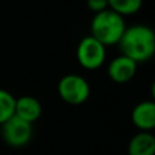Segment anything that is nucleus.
<instances>
[{"label":"nucleus","instance_id":"f257e3e1","mask_svg":"<svg viewBox=\"0 0 155 155\" xmlns=\"http://www.w3.org/2000/svg\"><path fill=\"white\" fill-rule=\"evenodd\" d=\"M117 45L121 54L132 59L134 61H148L155 53L154 30L146 25H134L131 27H125Z\"/></svg>","mask_w":155,"mask_h":155},{"label":"nucleus","instance_id":"f03ea898","mask_svg":"<svg viewBox=\"0 0 155 155\" xmlns=\"http://www.w3.org/2000/svg\"><path fill=\"white\" fill-rule=\"evenodd\" d=\"M125 27L124 16L110 8H106L101 12L94 14L90 23V35L97 38L105 46L117 45Z\"/></svg>","mask_w":155,"mask_h":155},{"label":"nucleus","instance_id":"7ed1b4c3","mask_svg":"<svg viewBox=\"0 0 155 155\" xmlns=\"http://www.w3.org/2000/svg\"><path fill=\"white\" fill-rule=\"evenodd\" d=\"M60 98L70 105H82L90 97V84L83 76L68 74L59 80L57 84Z\"/></svg>","mask_w":155,"mask_h":155},{"label":"nucleus","instance_id":"20e7f679","mask_svg":"<svg viewBox=\"0 0 155 155\" xmlns=\"http://www.w3.org/2000/svg\"><path fill=\"white\" fill-rule=\"evenodd\" d=\"M76 59L84 70L95 71L104 65L106 60V46L93 35L82 38L76 49Z\"/></svg>","mask_w":155,"mask_h":155},{"label":"nucleus","instance_id":"39448f33","mask_svg":"<svg viewBox=\"0 0 155 155\" xmlns=\"http://www.w3.org/2000/svg\"><path fill=\"white\" fill-rule=\"evenodd\" d=\"M0 135L7 146L12 148L25 147L31 140L33 124L14 114L0 125Z\"/></svg>","mask_w":155,"mask_h":155},{"label":"nucleus","instance_id":"423d86ee","mask_svg":"<svg viewBox=\"0 0 155 155\" xmlns=\"http://www.w3.org/2000/svg\"><path fill=\"white\" fill-rule=\"evenodd\" d=\"M137 63L124 56H117L107 65V75L116 83H128L136 75Z\"/></svg>","mask_w":155,"mask_h":155},{"label":"nucleus","instance_id":"0eeeda50","mask_svg":"<svg viewBox=\"0 0 155 155\" xmlns=\"http://www.w3.org/2000/svg\"><path fill=\"white\" fill-rule=\"evenodd\" d=\"M131 118L137 129L151 132L155 128V104L153 101L139 102L132 110Z\"/></svg>","mask_w":155,"mask_h":155},{"label":"nucleus","instance_id":"6e6552de","mask_svg":"<svg viewBox=\"0 0 155 155\" xmlns=\"http://www.w3.org/2000/svg\"><path fill=\"white\" fill-rule=\"evenodd\" d=\"M42 106L35 97L23 95L15 98V116L21 117L27 123H34L41 117Z\"/></svg>","mask_w":155,"mask_h":155},{"label":"nucleus","instance_id":"1a4fd4ad","mask_svg":"<svg viewBox=\"0 0 155 155\" xmlns=\"http://www.w3.org/2000/svg\"><path fill=\"white\" fill-rule=\"evenodd\" d=\"M128 155H155V136L147 131L136 134L128 143Z\"/></svg>","mask_w":155,"mask_h":155},{"label":"nucleus","instance_id":"9d476101","mask_svg":"<svg viewBox=\"0 0 155 155\" xmlns=\"http://www.w3.org/2000/svg\"><path fill=\"white\" fill-rule=\"evenodd\" d=\"M143 0H107V8L123 16L134 15L142 8Z\"/></svg>","mask_w":155,"mask_h":155},{"label":"nucleus","instance_id":"9b49d317","mask_svg":"<svg viewBox=\"0 0 155 155\" xmlns=\"http://www.w3.org/2000/svg\"><path fill=\"white\" fill-rule=\"evenodd\" d=\"M15 114V97L10 91L0 88V125Z\"/></svg>","mask_w":155,"mask_h":155},{"label":"nucleus","instance_id":"f8f14e48","mask_svg":"<svg viewBox=\"0 0 155 155\" xmlns=\"http://www.w3.org/2000/svg\"><path fill=\"white\" fill-rule=\"evenodd\" d=\"M87 8L90 11H93L94 14L101 12V11L107 8V0H87L86 2Z\"/></svg>","mask_w":155,"mask_h":155}]
</instances>
